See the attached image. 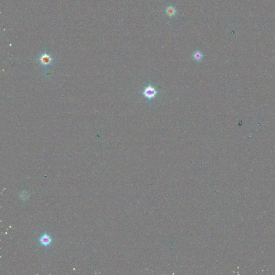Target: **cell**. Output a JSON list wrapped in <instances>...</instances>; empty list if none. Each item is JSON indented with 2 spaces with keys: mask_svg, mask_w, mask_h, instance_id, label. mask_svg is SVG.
<instances>
[{
  "mask_svg": "<svg viewBox=\"0 0 275 275\" xmlns=\"http://www.w3.org/2000/svg\"><path fill=\"white\" fill-rule=\"evenodd\" d=\"M38 60L42 66L44 67H47L51 65L53 61V58L50 54L47 53L46 52H45L40 55Z\"/></svg>",
  "mask_w": 275,
  "mask_h": 275,
  "instance_id": "cell-1",
  "label": "cell"
},
{
  "mask_svg": "<svg viewBox=\"0 0 275 275\" xmlns=\"http://www.w3.org/2000/svg\"><path fill=\"white\" fill-rule=\"evenodd\" d=\"M142 94L146 99L152 100L154 99L158 94V92L154 87L150 85L145 88V89L142 92Z\"/></svg>",
  "mask_w": 275,
  "mask_h": 275,
  "instance_id": "cell-2",
  "label": "cell"
},
{
  "mask_svg": "<svg viewBox=\"0 0 275 275\" xmlns=\"http://www.w3.org/2000/svg\"><path fill=\"white\" fill-rule=\"evenodd\" d=\"M39 241L43 246H48L52 244V240L49 235L45 234L40 237Z\"/></svg>",
  "mask_w": 275,
  "mask_h": 275,
  "instance_id": "cell-3",
  "label": "cell"
},
{
  "mask_svg": "<svg viewBox=\"0 0 275 275\" xmlns=\"http://www.w3.org/2000/svg\"><path fill=\"white\" fill-rule=\"evenodd\" d=\"M166 13L167 14L169 17H172V16H175L176 13V10L175 9L174 7H172V5L168 6L166 10Z\"/></svg>",
  "mask_w": 275,
  "mask_h": 275,
  "instance_id": "cell-4",
  "label": "cell"
},
{
  "mask_svg": "<svg viewBox=\"0 0 275 275\" xmlns=\"http://www.w3.org/2000/svg\"><path fill=\"white\" fill-rule=\"evenodd\" d=\"M192 57L194 59L197 61V62H200L202 60V59L203 58L204 55L201 52L197 51L194 53Z\"/></svg>",
  "mask_w": 275,
  "mask_h": 275,
  "instance_id": "cell-5",
  "label": "cell"
}]
</instances>
